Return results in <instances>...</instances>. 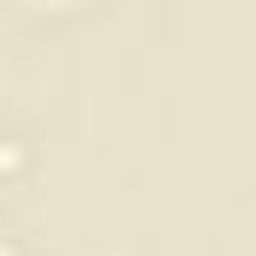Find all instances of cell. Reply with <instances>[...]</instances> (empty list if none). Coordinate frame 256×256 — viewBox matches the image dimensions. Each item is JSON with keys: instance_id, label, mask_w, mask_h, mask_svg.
<instances>
[{"instance_id": "obj_1", "label": "cell", "mask_w": 256, "mask_h": 256, "mask_svg": "<svg viewBox=\"0 0 256 256\" xmlns=\"http://www.w3.org/2000/svg\"><path fill=\"white\" fill-rule=\"evenodd\" d=\"M30 6H36V12H66L72 0H30Z\"/></svg>"}]
</instances>
